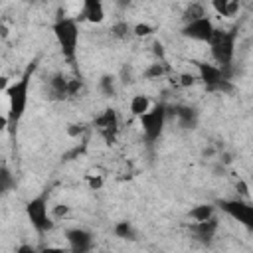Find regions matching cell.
Returning a JSON list of instances; mask_svg holds the SVG:
<instances>
[{
    "label": "cell",
    "instance_id": "obj_29",
    "mask_svg": "<svg viewBox=\"0 0 253 253\" xmlns=\"http://www.w3.org/2000/svg\"><path fill=\"white\" fill-rule=\"evenodd\" d=\"M67 211H69L67 206H57V208L53 210V217H61V215H65Z\"/></svg>",
    "mask_w": 253,
    "mask_h": 253
},
{
    "label": "cell",
    "instance_id": "obj_25",
    "mask_svg": "<svg viewBox=\"0 0 253 253\" xmlns=\"http://www.w3.org/2000/svg\"><path fill=\"white\" fill-rule=\"evenodd\" d=\"M152 53L158 57V61H164V45L160 42H154L152 43Z\"/></svg>",
    "mask_w": 253,
    "mask_h": 253
},
{
    "label": "cell",
    "instance_id": "obj_32",
    "mask_svg": "<svg viewBox=\"0 0 253 253\" xmlns=\"http://www.w3.org/2000/svg\"><path fill=\"white\" fill-rule=\"evenodd\" d=\"M239 192H241V194H247V190H245V184H243V182H239Z\"/></svg>",
    "mask_w": 253,
    "mask_h": 253
},
{
    "label": "cell",
    "instance_id": "obj_13",
    "mask_svg": "<svg viewBox=\"0 0 253 253\" xmlns=\"http://www.w3.org/2000/svg\"><path fill=\"white\" fill-rule=\"evenodd\" d=\"M170 115L176 117V121H178V125L182 128H194L198 125V111L192 109V107H184V105H180V107H168V117Z\"/></svg>",
    "mask_w": 253,
    "mask_h": 253
},
{
    "label": "cell",
    "instance_id": "obj_15",
    "mask_svg": "<svg viewBox=\"0 0 253 253\" xmlns=\"http://www.w3.org/2000/svg\"><path fill=\"white\" fill-rule=\"evenodd\" d=\"M211 6L219 16L225 18H231L239 12V0H211Z\"/></svg>",
    "mask_w": 253,
    "mask_h": 253
},
{
    "label": "cell",
    "instance_id": "obj_12",
    "mask_svg": "<svg viewBox=\"0 0 253 253\" xmlns=\"http://www.w3.org/2000/svg\"><path fill=\"white\" fill-rule=\"evenodd\" d=\"M217 227H219V225H217V219H215V217H210V219H206V221H194V223L190 225V231H192L194 239H198V241H202V243H210V241L213 239Z\"/></svg>",
    "mask_w": 253,
    "mask_h": 253
},
{
    "label": "cell",
    "instance_id": "obj_27",
    "mask_svg": "<svg viewBox=\"0 0 253 253\" xmlns=\"http://www.w3.org/2000/svg\"><path fill=\"white\" fill-rule=\"evenodd\" d=\"M10 184H12L10 172L4 168V170H2V190H4V192H8V190H10Z\"/></svg>",
    "mask_w": 253,
    "mask_h": 253
},
{
    "label": "cell",
    "instance_id": "obj_10",
    "mask_svg": "<svg viewBox=\"0 0 253 253\" xmlns=\"http://www.w3.org/2000/svg\"><path fill=\"white\" fill-rule=\"evenodd\" d=\"M213 32H215V26L211 24V20L208 16L192 20V22H186L184 28H182V36L184 38H190V40H196V42H206V43H210Z\"/></svg>",
    "mask_w": 253,
    "mask_h": 253
},
{
    "label": "cell",
    "instance_id": "obj_26",
    "mask_svg": "<svg viewBox=\"0 0 253 253\" xmlns=\"http://www.w3.org/2000/svg\"><path fill=\"white\" fill-rule=\"evenodd\" d=\"M67 132H69V136H79L85 132V125H69Z\"/></svg>",
    "mask_w": 253,
    "mask_h": 253
},
{
    "label": "cell",
    "instance_id": "obj_24",
    "mask_svg": "<svg viewBox=\"0 0 253 253\" xmlns=\"http://www.w3.org/2000/svg\"><path fill=\"white\" fill-rule=\"evenodd\" d=\"M196 83V75L194 73H182L180 75V85L182 87H192Z\"/></svg>",
    "mask_w": 253,
    "mask_h": 253
},
{
    "label": "cell",
    "instance_id": "obj_14",
    "mask_svg": "<svg viewBox=\"0 0 253 253\" xmlns=\"http://www.w3.org/2000/svg\"><path fill=\"white\" fill-rule=\"evenodd\" d=\"M83 18L91 24H101L105 20L103 0H83Z\"/></svg>",
    "mask_w": 253,
    "mask_h": 253
},
{
    "label": "cell",
    "instance_id": "obj_9",
    "mask_svg": "<svg viewBox=\"0 0 253 253\" xmlns=\"http://www.w3.org/2000/svg\"><path fill=\"white\" fill-rule=\"evenodd\" d=\"M93 126L105 138L107 144H113L117 140V134H119V115H117V111L111 109V107H107L101 115L95 117Z\"/></svg>",
    "mask_w": 253,
    "mask_h": 253
},
{
    "label": "cell",
    "instance_id": "obj_8",
    "mask_svg": "<svg viewBox=\"0 0 253 253\" xmlns=\"http://www.w3.org/2000/svg\"><path fill=\"white\" fill-rule=\"evenodd\" d=\"M217 206L229 217H233L235 221L253 231V204H247L243 200H221Z\"/></svg>",
    "mask_w": 253,
    "mask_h": 253
},
{
    "label": "cell",
    "instance_id": "obj_3",
    "mask_svg": "<svg viewBox=\"0 0 253 253\" xmlns=\"http://www.w3.org/2000/svg\"><path fill=\"white\" fill-rule=\"evenodd\" d=\"M198 67V77L204 83V87L210 93H231L233 83H231V67H219L217 63H206V61H196Z\"/></svg>",
    "mask_w": 253,
    "mask_h": 253
},
{
    "label": "cell",
    "instance_id": "obj_16",
    "mask_svg": "<svg viewBox=\"0 0 253 253\" xmlns=\"http://www.w3.org/2000/svg\"><path fill=\"white\" fill-rule=\"evenodd\" d=\"M130 36H134V32H132V26H130L128 22L121 20V22H115V24L111 26V38L123 42V40H128Z\"/></svg>",
    "mask_w": 253,
    "mask_h": 253
},
{
    "label": "cell",
    "instance_id": "obj_5",
    "mask_svg": "<svg viewBox=\"0 0 253 253\" xmlns=\"http://www.w3.org/2000/svg\"><path fill=\"white\" fill-rule=\"evenodd\" d=\"M138 119H140V126H142V132H144L146 142L152 144L164 132V125H166V119H168V107L164 103H156L154 107H150Z\"/></svg>",
    "mask_w": 253,
    "mask_h": 253
},
{
    "label": "cell",
    "instance_id": "obj_1",
    "mask_svg": "<svg viewBox=\"0 0 253 253\" xmlns=\"http://www.w3.org/2000/svg\"><path fill=\"white\" fill-rule=\"evenodd\" d=\"M38 67V61H32L26 71L16 79L12 81L6 89H4V95H6V101H8V111H6V119H8V128H16L18 123L22 121L24 113H26V107H28V93H30V83H32V77H34V71Z\"/></svg>",
    "mask_w": 253,
    "mask_h": 253
},
{
    "label": "cell",
    "instance_id": "obj_33",
    "mask_svg": "<svg viewBox=\"0 0 253 253\" xmlns=\"http://www.w3.org/2000/svg\"><path fill=\"white\" fill-rule=\"evenodd\" d=\"M34 2H45V0H34Z\"/></svg>",
    "mask_w": 253,
    "mask_h": 253
},
{
    "label": "cell",
    "instance_id": "obj_22",
    "mask_svg": "<svg viewBox=\"0 0 253 253\" xmlns=\"http://www.w3.org/2000/svg\"><path fill=\"white\" fill-rule=\"evenodd\" d=\"M99 87L105 93V97H115V77L113 75H103L99 81Z\"/></svg>",
    "mask_w": 253,
    "mask_h": 253
},
{
    "label": "cell",
    "instance_id": "obj_4",
    "mask_svg": "<svg viewBox=\"0 0 253 253\" xmlns=\"http://www.w3.org/2000/svg\"><path fill=\"white\" fill-rule=\"evenodd\" d=\"M235 40H237V30L215 28L210 40V51L219 67H231V61L235 55Z\"/></svg>",
    "mask_w": 253,
    "mask_h": 253
},
{
    "label": "cell",
    "instance_id": "obj_17",
    "mask_svg": "<svg viewBox=\"0 0 253 253\" xmlns=\"http://www.w3.org/2000/svg\"><path fill=\"white\" fill-rule=\"evenodd\" d=\"M150 109V99L146 95H134L130 99V113L134 117H142Z\"/></svg>",
    "mask_w": 253,
    "mask_h": 253
},
{
    "label": "cell",
    "instance_id": "obj_6",
    "mask_svg": "<svg viewBox=\"0 0 253 253\" xmlns=\"http://www.w3.org/2000/svg\"><path fill=\"white\" fill-rule=\"evenodd\" d=\"M83 89L81 79L77 77H65L63 73H53L47 79V99L51 101H67L75 99Z\"/></svg>",
    "mask_w": 253,
    "mask_h": 253
},
{
    "label": "cell",
    "instance_id": "obj_18",
    "mask_svg": "<svg viewBox=\"0 0 253 253\" xmlns=\"http://www.w3.org/2000/svg\"><path fill=\"white\" fill-rule=\"evenodd\" d=\"M213 213H215V210L210 204H200V206H196V208L190 210V217L194 221H206V219L213 217Z\"/></svg>",
    "mask_w": 253,
    "mask_h": 253
},
{
    "label": "cell",
    "instance_id": "obj_2",
    "mask_svg": "<svg viewBox=\"0 0 253 253\" xmlns=\"http://www.w3.org/2000/svg\"><path fill=\"white\" fill-rule=\"evenodd\" d=\"M51 32L57 40V45L61 49V55L65 57L67 63L75 65V59H77V45H79V26L73 18H65V16H59L53 26H51Z\"/></svg>",
    "mask_w": 253,
    "mask_h": 253
},
{
    "label": "cell",
    "instance_id": "obj_28",
    "mask_svg": "<svg viewBox=\"0 0 253 253\" xmlns=\"http://www.w3.org/2000/svg\"><path fill=\"white\" fill-rule=\"evenodd\" d=\"M87 180H89V186H91L93 190H99V188L103 186V178H101V176H89Z\"/></svg>",
    "mask_w": 253,
    "mask_h": 253
},
{
    "label": "cell",
    "instance_id": "obj_31",
    "mask_svg": "<svg viewBox=\"0 0 253 253\" xmlns=\"http://www.w3.org/2000/svg\"><path fill=\"white\" fill-rule=\"evenodd\" d=\"M115 2H117L119 6H128V4H130V0H115Z\"/></svg>",
    "mask_w": 253,
    "mask_h": 253
},
{
    "label": "cell",
    "instance_id": "obj_20",
    "mask_svg": "<svg viewBox=\"0 0 253 253\" xmlns=\"http://www.w3.org/2000/svg\"><path fill=\"white\" fill-rule=\"evenodd\" d=\"M204 16H206L204 6H202V4H198V2H192V4L184 10V14H182L184 22H192V20H198V18H204Z\"/></svg>",
    "mask_w": 253,
    "mask_h": 253
},
{
    "label": "cell",
    "instance_id": "obj_30",
    "mask_svg": "<svg viewBox=\"0 0 253 253\" xmlns=\"http://www.w3.org/2000/svg\"><path fill=\"white\" fill-rule=\"evenodd\" d=\"M121 77H123L125 83H130V67H125L123 73H121Z\"/></svg>",
    "mask_w": 253,
    "mask_h": 253
},
{
    "label": "cell",
    "instance_id": "obj_21",
    "mask_svg": "<svg viewBox=\"0 0 253 253\" xmlns=\"http://www.w3.org/2000/svg\"><path fill=\"white\" fill-rule=\"evenodd\" d=\"M115 233H117V237H123V239H134L136 237V231L130 225V221H119L115 225Z\"/></svg>",
    "mask_w": 253,
    "mask_h": 253
},
{
    "label": "cell",
    "instance_id": "obj_19",
    "mask_svg": "<svg viewBox=\"0 0 253 253\" xmlns=\"http://www.w3.org/2000/svg\"><path fill=\"white\" fill-rule=\"evenodd\" d=\"M168 73V65H166V61H154V63H150L148 67H146V71H144V79H160L162 75H166Z\"/></svg>",
    "mask_w": 253,
    "mask_h": 253
},
{
    "label": "cell",
    "instance_id": "obj_23",
    "mask_svg": "<svg viewBox=\"0 0 253 253\" xmlns=\"http://www.w3.org/2000/svg\"><path fill=\"white\" fill-rule=\"evenodd\" d=\"M132 32H134L136 38H146L154 32V28L150 24H136V26H132Z\"/></svg>",
    "mask_w": 253,
    "mask_h": 253
},
{
    "label": "cell",
    "instance_id": "obj_11",
    "mask_svg": "<svg viewBox=\"0 0 253 253\" xmlns=\"http://www.w3.org/2000/svg\"><path fill=\"white\" fill-rule=\"evenodd\" d=\"M65 239L75 253H85L93 249V235L83 227H71L65 231Z\"/></svg>",
    "mask_w": 253,
    "mask_h": 253
},
{
    "label": "cell",
    "instance_id": "obj_7",
    "mask_svg": "<svg viewBox=\"0 0 253 253\" xmlns=\"http://www.w3.org/2000/svg\"><path fill=\"white\" fill-rule=\"evenodd\" d=\"M26 215L38 233H47L55 225L53 217L49 215V210H47V196L45 194L36 196L26 204Z\"/></svg>",
    "mask_w": 253,
    "mask_h": 253
}]
</instances>
